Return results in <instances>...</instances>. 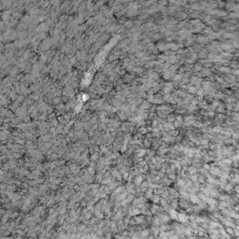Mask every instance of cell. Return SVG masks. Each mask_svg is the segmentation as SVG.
I'll return each instance as SVG.
<instances>
[{
	"label": "cell",
	"mask_w": 239,
	"mask_h": 239,
	"mask_svg": "<svg viewBox=\"0 0 239 239\" xmlns=\"http://www.w3.org/2000/svg\"><path fill=\"white\" fill-rule=\"evenodd\" d=\"M8 215H6V216H3V218H2V220H1V223H2V225H4V224H6L7 222V219H8Z\"/></svg>",
	"instance_id": "5bb4252c"
},
{
	"label": "cell",
	"mask_w": 239,
	"mask_h": 239,
	"mask_svg": "<svg viewBox=\"0 0 239 239\" xmlns=\"http://www.w3.org/2000/svg\"><path fill=\"white\" fill-rule=\"evenodd\" d=\"M225 231H226V233L232 237H234V229L232 228V227H225Z\"/></svg>",
	"instance_id": "9c48e42d"
},
{
	"label": "cell",
	"mask_w": 239,
	"mask_h": 239,
	"mask_svg": "<svg viewBox=\"0 0 239 239\" xmlns=\"http://www.w3.org/2000/svg\"><path fill=\"white\" fill-rule=\"evenodd\" d=\"M177 220L180 223H187L190 222L189 221V216H187V214L185 212H180L177 214Z\"/></svg>",
	"instance_id": "6da1fadb"
},
{
	"label": "cell",
	"mask_w": 239,
	"mask_h": 239,
	"mask_svg": "<svg viewBox=\"0 0 239 239\" xmlns=\"http://www.w3.org/2000/svg\"><path fill=\"white\" fill-rule=\"evenodd\" d=\"M190 201L191 204H199V202H200V199H199V197L197 196V195H194V194H191L190 196Z\"/></svg>",
	"instance_id": "52a82bcc"
},
{
	"label": "cell",
	"mask_w": 239,
	"mask_h": 239,
	"mask_svg": "<svg viewBox=\"0 0 239 239\" xmlns=\"http://www.w3.org/2000/svg\"><path fill=\"white\" fill-rule=\"evenodd\" d=\"M83 216H84V218H85L86 220H90V219L91 218V213H89V212H88V213L84 214Z\"/></svg>",
	"instance_id": "2e32d148"
},
{
	"label": "cell",
	"mask_w": 239,
	"mask_h": 239,
	"mask_svg": "<svg viewBox=\"0 0 239 239\" xmlns=\"http://www.w3.org/2000/svg\"><path fill=\"white\" fill-rule=\"evenodd\" d=\"M145 196L147 199H151V197L153 196V194H152V190L151 189H149L146 191V194H145Z\"/></svg>",
	"instance_id": "4fadbf2b"
},
{
	"label": "cell",
	"mask_w": 239,
	"mask_h": 239,
	"mask_svg": "<svg viewBox=\"0 0 239 239\" xmlns=\"http://www.w3.org/2000/svg\"><path fill=\"white\" fill-rule=\"evenodd\" d=\"M96 233H97V235H98V236H103V235H104V232H103V230H102V229H99L98 231L96 232Z\"/></svg>",
	"instance_id": "ac0fdd59"
},
{
	"label": "cell",
	"mask_w": 239,
	"mask_h": 239,
	"mask_svg": "<svg viewBox=\"0 0 239 239\" xmlns=\"http://www.w3.org/2000/svg\"><path fill=\"white\" fill-rule=\"evenodd\" d=\"M159 228H160V232H170V231H172V226H171L170 223L160 225Z\"/></svg>",
	"instance_id": "8992f818"
},
{
	"label": "cell",
	"mask_w": 239,
	"mask_h": 239,
	"mask_svg": "<svg viewBox=\"0 0 239 239\" xmlns=\"http://www.w3.org/2000/svg\"><path fill=\"white\" fill-rule=\"evenodd\" d=\"M9 217H10L11 218H18V217H19V214H18V212H13V213H12Z\"/></svg>",
	"instance_id": "e0dca14e"
},
{
	"label": "cell",
	"mask_w": 239,
	"mask_h": 239,
	"mask_svg": "<svg viewBox=\"0 0 239 239\" xmlns=\"http://www.w3.org/2000/svg\"><path fill=\"white\" fill-rule=\"evenodd\" d=\"M127 177H128V173H124L123 174V179H127Z\"/></svg>",
	"instance_id": "ffe728a7"
},
{
	"label": "cell",
	"mask_w": 239,
	"mask_h": 239,
	"mask_svg": "<svg viewBox=\"0 0 239 239\" xmlns=\"http://www.w3.org/2000/svg\"><path fill=\"white\" fill-rule=\"evenodd\" d=\"M186 183H187V181L184 179V178H179L178 180H177V186L178 187H180V188H184V186L186 185Z\"/></svg>",
	"instance_id": "8fae6325"
},
{
	"label": "cell",
	"mask_w": 239,
	"mask_h": 239,
	"mask_svg": "<svg viewBox=\"0 0 239 239\" xmlns=\"http://www.w3.org/2000/svg\"><path fill=\"white\" fill-rule=\"evenodd\" d=\"M233 74H236V76H239V71H233Z\"/></svg>",
	"instance_id": "7402d4cb"
},
{
	"label": "cell",
	"mask_w": 239,
	"mask_h": 239,
	"mask_svg": "<svg viewBox=\"0 0 239 239\" xmlns=\"http://www.w3.org/2000/svg\"><path fill=\"white\" fill-rule=\"evenodd\" d=\"M76 235H77V239H79L82 235H83V232H76Z\"/></svg>",
	"instance_id": "d6986e66"
},
{
	"label": "cell",
	"mask_w": 239,
	"mask_h": 239,
	"mask_svg": "<svg viewBox=\"0 0 239 239\" xmlns=\"http://www.w3.org/2000/svg\"><path fill=\"white\" fill-rule=\"evenodd\" d=\"M212 176H221V170L220 167H217V166H211V168L208 171Z\"/></svg>",
	"instance_id": "7a4b0ae2"
},
{
	"label": "cell",
	"mask_w": 239,
	"mask_h": 239,
	"mask_svg": "<svg viewBox=\"0 0 239 239\" xmlns=\"http://www.w3.org/2000/svg\"><path fill=\"white\" fill-rule=\"evenodd\" d=\"M168 214H169V217L171 218V219L173 220V221H178L177 220V212H176V209H172V208H170V210L168 211Z\"/></svg>",
	"instance_id": "277c9868"
},
{
	"label": "cell",
	"mask_w": 239,
	"mask_h": 239,
	"mask_svg": "<svg viewBox=\"0 0 239 239\" xmlns=\"http://www.w3.org/2000/svg\"><path fill=\"white\" fill-rule=\"evenodd\" d=\"M151 201L153 202V204H158V203H160V201H161L160 195H157V194H153V196L151 197Z\"/></svg>",
	"instance_id": "30bf717a"
},
{
	"label": "cell",
	"mask_w": 239,
	"mask_h": 239,
	"mask_svg": "<svg viewBox=\"0 0 239 239\" xmlns=\"http://www.w3.org/2000/svg\"><path fill=\"white\" fill-rule=\"evenodd\" d=\"M146 239H154V236H152V235L150 234V235H149V236H148V237H147Z\"/></svg>",
	"instance_id": "44dd1931"
},
{
	"label": "cell",
	"mask_w": 239,
	"mask_h": 239,
	"mask_svg": "<svg viewBox=\"0 0 239 239\" xmlns=\"http://www.w3.org/2000/svg\"><path fill=\"white\" fill-rule=\"evenodd\" d=\"M150 235V230H149V228H146V229H144V230H142V232H141V234H140V237H144V238H147L148 236Z\"/></svg>",
	"instance_id": "ba28073f"
},
{
	"label": "cell",
	"mask_w": 239,
	"mask_h": 239,
	"mask_svg": "<svg viewBox=\"0 0 239 239\" xmlns=\"http://www.w3.org/2000/svg\"><path fill=\"white\" fill-rule=\"evenodd\" d=\"M77 232H83L85 229H86V227H87V225L83 224V223L77 224Z\"/></svg>",
	"instance_id": "7c38bea8"
},
{
	"label": "cell",
	"mask_w": 239,
	"mask_h": 239,
	"mask_svg": "<svg viewBox=\"0 0 239 239\" xmlns=\"http://www.w3.org/2000/svg\"><path fill=\"white\" fill-rule=\"evenodd\" d=\"M149 230H150V234L154 237H158V235L160 234V228L157 227V226H150L149 227Z\"/></svg>",
	"instance_id": "3957f363"
},
{
	"label": "cell",
	"mask_w": 239,
	"mask_h": 239,
	"mask_svg": "<svg viewBox=\"0 0 239 239\" xmlns=\"http://www.w3.org/2000/svg\"><path fill=\"white\" fill-rule=\"evenodd\" d=\"M167 177H168V179H170V180L172 181V180H175V179H176V174H175V173H172V174H169Z\"/></svg>",
	"instance_id": "9a60e30c"
},
{
	"label": "cell",
	"mask_w": 239,
	"mask_h": 239,
	"mask_svg": "<svg viewBox=\"0 0 239 239\" xmlns=\"http://www.w3.org/2000/svg\"><path fill=\"white\" fill-rule=\"evenodd\" d=\"M22 187H23V188H26V187H27V184H22Z\"/></svg>",
	"instance_id": "603a6c76"
},
{
	"label": "cell",
	"mask_w": 239,
	"mask_h": 239,
	"mask_svg": "<svg viewBox=\"0 0 239 239\" xmlns=\"http://www.w3.org/2000/svg\"><path fill=\"white\" fill-rule=\"evenodd\" d=\"M133 218H134L136 225H139V224H141V223H142L145 219H146V216H145V215H142V214H140V215H137V216H134Z\"/></svg>",
	"instance_id": "5b68a950"
},
{
	"label": "cell",
	"mask_w": 239,
	"mask_h": 239,
	"mask_svg": "<svg viewBox=\"0 0 239 239\" xmlns=\"http://www.w3.org/2000/svg\"><path fill=\"white\" fill-rule=\"evenodd\" d=\"M138 239H146V238H144V237H139Z\"/></svg>",
	"instance_id": "cb8c5ba5"
}]
</instances>
